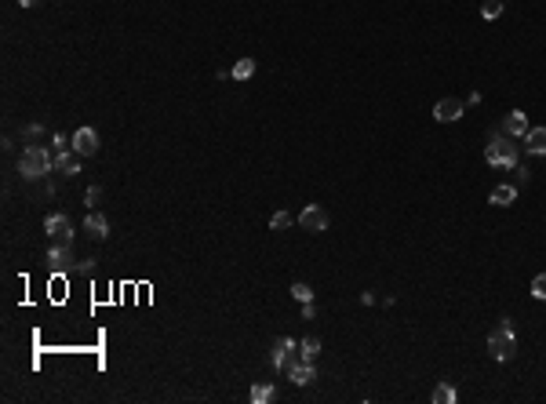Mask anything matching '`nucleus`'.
I'll return each mask as SVG.
<instances>
[{
	"instance_id": "16",
	"label": "nucleus",
	"mask_w": 546,
	"mask_h": 404,
	"mask_svg": "<svg viewBox=\"0 0 546 404\" xmlns=\"http://www.w3.org/2000/svg\"><path fill=\"white\" fill-rule=\"evenodd\" d=\"M251 73H255V59H240V62H233L230 77H233V81H248Z\"/></svg>"
},
{
	"instance_id": "10",
	"label": "nucleus",
	"mask_w": 546,
	"mask_h": 404,
	"mask_svg": "<svg viewBox=\"0 0 546 404\" xmlns=\"http://www.w3.org/2000/svg\"><path fill=\"white\" fill-rule=\"evenodd\" d=\"M84 233L92 237V241H106L109 237V219L103 215V211H87V219H84Z\"/></svg>"
},
{
	"instance_id": "24",
	"label": "nucleus",
	"mask_w": 546,
	"mask_h": 404,
	"mask_svg": "<svg viewBox=\"0 0 546 404\" xmlns=\"http://www.w3.org/2000/svg\"><path fill=\"white\" fill-rule=\"evenodd\" d=\"M52 146H55V153H62V149H73V138H66L62 131H55V135H52Z\"/></svg>"
},
{
	"instance_id": "23",
	"label": "nucleus",
	"mask_w": 546,
	"mask_h": 404,
	"mask_svg": "<svg viewBox=\"0 0 546 404\" xmlns=\"http://www.w3.org/2000/svg\"><path fill=\"white\" fill-rule=\"evenodd\" d=\"M288 226H291V215H288V211H277V215L270 219V230H288Z\"/></svg>"
},
{
	"instance_id": "7",
	"label": "nucleus",
	"mask_w": 546,
	"mask_h": 404,
	"mask_svg": "<svg viewBox=\"0 0 546 404\" xmlns=\"http://www.w3.org/2000/svg\"><path fill=\"white\" fill-rule=\"evenodd\" d=\"M44 233L52 237V241H73V222H70V215L52 211V215L44 219Z\"/></svg>"
},
{
	"instance_id": "27",
	"label": "nucleus",
	"mask_w": 546,
	"mask_h": 404,
	"mask_svg": "<svg viewBox=\"0 0 546 404\" xmlns=\"http://www.w3.org/2000/svg\"><path fill=\"white\" fill-rule=\"evenodd\" d=\"M92 270H95V259H81L77 266H73V273H84V277L92 273Z\"/></svg>"
},
{
	"instance_id": "6",
	"label": "nucleus",
	"mask_w": 546,
	"mask_h": 404,
	"mask_svg": "<svg viewBox=\"0 0 546 404\" xmlns=\"http://www.w3.org/2000/svg\"><path fill=\"white\" fill-rule=\"evenodd\" d=\"M299 226L306 233H324L328 230V211L321 204H306V208L299 211Z\"/></svg>"
},
{
	"instance_id": "19",
	"label": "nucleus",
	"mask_w": 546,
	"mask_h": 404,
	"mask_svg": "<svg viewBox=\"0 0 546 404\" xmlns=\"http://www.w3.org/2000/svg\"><path fill=\"white\" fill-rule=\"evenodd\" d=\"M317 353H321V343H317V339H302L299 343V357L302 361H317Z\"/></svg>"
},
{
	"instance_id": "25",
	"label": "nucleus",
	"mask_w": 546,
	"mask_h": 404,
	"mask_svg": "<svg viewBox=\"0 0 546 404\" xmlns=\"http://www.w3.org/2000/svg\"><path fill=\"white\" fill-rule=\"evenodd\" d=\"M532 295H536V299H543V302H546V273H539L536 281H532Z\"/></svg>"
},
{
	"instance_id": "17",
	"label": "nucleus",
	"mask_w": 546,
	"mask_h": 404,
	"mask_svg": "<svg viewBox=\"0 0 546 404\" xmlns=\"http://www.w3.org/2000/svg\"><path fill=\"white\" fill-rule=\"evenodd\" d=\"M273 383H255L251 386V404H266V401H273Z\"/></svg>"
},
{
	"instance_id": "2",
	"label": "nucleus",
	"mask_w": 546,
	"mask_h": 404,
	"mask_svg": "<svg viewBox=\"0 0 546 404\" xmlns=\"http://www.w3.org/2000/svg\"><path fill=\"white\" fill-rule=\"evenodd\" d=\"M52 171H55V157L48 153L44 146H26V149H22L19 175L26 182H36V179H44V175H52Z\"/></svg>"
},
{
	"instance_id": "28",
	"label": "nucleus",
	"mask_w": 546,
	"mask_h": 404,
	"mask_svg": "<svg viewBox=\"0 0 546 404\" xmlns=\"http://www.w3.org/2000/svg\"><path fill=\"white\" fill-rule=\"evenodd\" d=\"M317 317V306L313 302H302V321H313Z\"/></svg>"
},
{
	"instance_id": "11",
	"label": "nucleus",
	"mask_w": 546,
	"mask_h": 404,
	"mask_svg": "<svg viewBox=\"0 0 546 404\" xmlns=\"http://www.w3.org/2000/svg\"><path fill=\"white\" fill-rule=\"evenodd\" d=\"M499 128H503L506 135H514V138H525V135H528V128H532V124H528V113H521V109H514V113H506Z\"/></svg>"
},
{
	"instance_id": "26",
	"label": "nucleus",
	"mask_w": 546,
	"mask_h": 404,
	"mask_svg": "<svg viewBox=\"0 0 546 404\" xmlns=\"http://www.w3.org/2000/svg\"><path fill=\"white\" fill-rule=\"evenodd\" d=\"M84 200H87V208H95L98 200H103V186H92V189H87V197H84Z\"/></svg>"
},
{
	"instance_id": "30",
	"label": "nucleus",
	"mask_w": 546,
	"mask_h": 404,
	"mask_svg": "<svg viewBox=\"0 0 546 404\" xmlns=\"http://www.w3.org/2000/svg\"><path fill=\"white\" fill-rule=\"evenodd\" d=\"M41 0H19V8H36Z\"/></svg>"
},
{
	"instance_id": "9",
	"label": "nucleus",
	"mask_w": 546,
	"mask_h": 404,
	"mask_svg": "<svg viewBox=\"0 0 546 404\" xmlns=\"http://www.w3.org/2000/svg\"><path fill=\"white\" fill-rule=\"evenodd\" d=\"M73 149L81 157H95L98 153V131L95 128H77L73 131Z\"/></svg>"
},
{
	"instance_id": "4",
	"label": "nucleus",
	"mask_w": 546,
	"mask_h": 404,
	"mask_svg": "<svg viewBox=\"0 0 546 404\" xmlns=\"http://www.w3.org/2000/svg\"><path fill=\"white\" fill-rule=\"evenodd\" d=\"M295 350H299V343L295 339H277L273 343V350H270V364H273V372H281V375H288L291 368L299 364V357H295Z\"/></svg>"
},
{
	"instance_id": "3",
	"label": "nucleus",
	"mask_w": 546,
	"mask_h": 404,
	"mask_svg": "<svg viewBox=\"0 0 546 404\" xmlns=\"http://www.w3.org/2000/svg\"><path fill=\"white\" fill-rule=\"evenodd\" d=\"M514 353H517V328H514L510 317H503L488 332V357L492 361H510Z\"/></svg>"
},
{
	"instance_id": "29",
	"label": "nucleus",
	"mask_w": 546,
	"mask_h": 404,
	"mask_svg": "<svg viewBox=\"0 0 546 404\" xmlns=\"http://www.w3.org/2000/svg\"><path fill=\"white\" fill-rule=\"evenodd\" d=\"M514 171H517V182H521V186H525V182H528V175H532L528 168H521V164H517V168H514Z\"/></svg>"
},
{
	"instance_id": "18",
	"label": "nucleus",
	"mask_w": 546,
	"mask_h": 404,
	"mask_svg": "<svg viewBox=\"0 0 546 404\" xmlns=\"http://www.w3.org/2000/svg\"><path fill=\"white\" fill-rule=\"evenodd\" d=\"M455 401H459V394H455L448 383H441V386L434 390V404H455Z\"/></svg>"
},
{
	"instance_id": "20",
	"label": "nucleus",
	"mask_w": 546,
	"mask_h": 404,
	"mask_svg": "<svg viewBox=\"0 0 546 404\" xmlns=\"http://www.w3.org/2000/svg\"><path fill=\"white\" fill-rule=\"evenodd\" d=\"M499 15H503V0H485V4H481V19L485 22L499 19Z\"/></svg>"
},
{
	"instance_id": "21",
	"label": "nucleus",
	"mask_w": 546,
	"mask_h": 404,
	"mask_svg": "<svg viewBox=\"0 0 546 404\" xmlns=\"http://www.w3.org/2000/svg\"><path fill=\"white\" fill-rule=\"evenodd\" d=\"M291 295H295L299 302H313V288L306 281H295V284H291Z\"/></svg>"
},
{
	"instance_id": "22",
	"label": "nucleus",
	"mask_w": 546,
	"mask_h": 404,
	"mask_svg": "<svg viewBox=\"0 0 546 404\" xmlns=\"http://www.w3.org/2000/svg\"><path fill=\"white\" fill-rule=\"evenodd\" d=\"M44 135V124H26V128H22V138H26L30 146H36V138Z\"/></svg>"
},
{
	"instance_id": "14",
	"label": "nucleus",
	"mask_w": 546,
	"mask_h": 404,
	"mask_svg": "<svg viewBox=\"0 0 546 404\" xmlns=\"http://www.w3.org/2000/svg\"><path fill=\"white\" fill-rule=\"evenodd\" d=\"M492 204H495V208H510V204H517V186L499 182V186L492 189Z\"/></svg>"
},
{
	"instance_id": "5",
	"label": "nucleus",
	"mask_w": 546,
	"mask_h": 404,
	"mask_svg": "<svg viewBox=\"0 0 546 404\" xmlns=\"http://www.w3.org/2000/svg\"><path fill=\"white\" fill-rule=\"evenodd\" d=\"M48 266L55 273H73V266H77L73 241H52V248H48Z\"/></svg>"
},
{
	"instance_id": "1",
	"label": "nucleus",
	"mask_w": 546,
	"mask_h": 404,
	"mask_svg": "<svg viewBox=\"0 0 546 404\" xmlns=\"http://www.w3.org/2000/svg\"><path fill=\"white\" fill-rule=\"evenodd\" d=\"M521 138L506 135L503 128L488 131V142H485V160L492 164V168H503V171H514L517 160H521Z\"/></svg>"
},
{
	"instance_id": "15",
	"label": "nucleus",
	"mask_w": 546,
	"mask_h": 404,
	"mask_svg": "<svg viewBox=\"0 0 546 404\" xmlns=\"http://www.w3.org/2000/svg\"><path fill=\"white\" fill-rule=\"evenodd\" d=\"M288 379H291V383H295V386H310L313 379H317V368H313V361H299L295 368L288 372Z\"/></svg>"
},
{
	"instance_id": "12",
	"label": "nucleus",
	"mask_w": 546,
	"mask_h": 404,
	"mask_svg": "<svg viewBox=\"0 0 546 404\" xmlns=\"http://www.w3.org/2000/svg\"><path fill=\"white\" fill-rule=\"evenodd\" d=\"M81 164H84V157L77 153V149H62V153H55V171L59 175H81Z\"/></svg>"
},
{
	"instance_id": "8",
	"label": "nucleus",
	"mask_w": 546,
	"mask_h": 404,
	"mask_svg": "<svg viewBox=\"0 0 546 404\" xmlns=\"http://www.w3.org/2000/svg\"><path fill=\"white\" fill-rule=\"evenodd\" d=\"M466 113V106L459 103V98H437V106H434V120H441V124H452V120H459Z\"/></svg>"
},
{
	"instance_id": "13",
	"label": "nucleus",
	"mask_w": 546,
	"mask_h": 404,
	"mask_svg": "<svg viewBox=\"0 0 546 404\" xmlns=\"http://www.w3.org/2000/svg\"><path fill=\"white\" fill-rule=\"evenodd\" d=\"M521 146H525V153L543 157L546 153V128H528V135L521 138Z\"/></svg>"
}]
</instances>
